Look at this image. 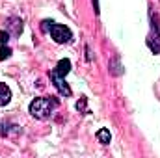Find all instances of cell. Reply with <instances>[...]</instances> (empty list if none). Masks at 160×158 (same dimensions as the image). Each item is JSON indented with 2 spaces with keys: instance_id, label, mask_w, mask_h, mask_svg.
<instances>
[{
  "instance_id": "9c48e42d",
  "label": "cell",
  "mask_w": 160,
  "mask_h": 158,
  "mask_svg": "<svg viewBox=\"0 0 160 158\" xmlns=\"http://www.w3.org/2000/svg\"><path fill=\"white\" fill-rule=\"evenodd\" d=\"M9 39V32L8 30H0V45H6Z\"/></svg>"
},
{
  "instance_id": "3957f363",
  "label": "cell",
  "mask_w": 160,
  "mask_h": 158,
  "mask_svg": "<svg viewBox=\"0 0 160 158\" xmlns=\"http://www.w3.org/2000/svg\"><path fill=\"white\" fill-rule=\"evenodd\" d=\"M50 80L54 82V86H56V89H58V93L60 95H63V97H71V87L67 86V82L63 77H60V75H56L54 71L50 73Z\"/></svg>"
},
{
  "instance_id": "7a4b0ae2",
  "label": "cell",
  "mask_w": 160,
  "mask_h": 158,
  "mask_svg": "<svg viewBox=\"0 0 160 158\" xmlns=\"http://www.w3.org/2000/svg\"><path fill=\"white\" fill-rule=\"evenodd\" d=\"M50 37L56 41V43L63 45V43H69V41L73 39V34H71V30H69L67 26H63V24H52V26H50Z\"/></svg>"
},
{
  "instance_id": "ba28073f",
  "label": "cell",
  "mask_w": 160,
  "mask_h": 158,
  "mask_svg": "<svg viewBox=\"0 0 160 158\" xmlns=\"http://www.w3.org/2000/svg\"><path fill=\"white\" fill-rule=\"evenodd\" d=\"M9 56H11V48H9V47H6V45H0V62L8 60Z\"/></svg>"
},
{
  "instance_id": "30bf717a",
  "label": "cell",
  "mask_w": 160,
  "mask_h": 158,
  "mask_svg": "<svg viewBox=\"0 0 160 158\" xmlns=\"http://www.w3.org/2000/svg\"><path fill=\"white\" fill-rule=\"evenodd\" d=\"M77 110L78 112H86V99H80L78 102H77Z\"/></svg>"
},
{
  "instance_id": "8fae6325",
  "label": "cell",
  "mask_w": 160,
  "mask_h": 158,
  "mask_svg": "<svg viewBox=\"0 0 160 158\" xmlns=\"http://www.w3.org/2000/svg\"><path fill=\"white\" fill-rule=\"evenodd\" d=\"M93 6H95V13H99V2L97 0H93Z\"/></svg>"
},
{
  "instance_id": "277c9868",
  "label": "cell",
  "mask_w": 160,
  "mask_h": 158,
  "mask_svg": "<svg viewBox=\"0 0 160 158\" xmlns=\"http://www.w3.org/2000/svg\"><path fill=\"white\" fill-rule=\"evenodd\" d=\"M8 32H9L11 36H19V34L22 32V21L17 19V17H11V19L8 21Z\"/></svg>"
},
{
  "instance_id": "6da1fadb",
  "label": "cell",
  "mask_w": 160,
  "mask_h": 158,
  "mask_svg": "<svg viewBox=\"0 0 160 158\" xmlns=\"http://www.w3.org/2000/svg\"><path fill=\"white\" fill-rule=\"evenodd\" d=\"M58 108V101L56 99H48V97H38L30 102V116L36 119H47L54 110Z\"/></svg>"
},
{
  "instance_id": "5b68a950",
  "label": "cell",
  "mask_w": 160,
  "mask_h": 158,
  "mask_svg": "<svg viewBox=\"0 0 160 158\" xmlns=\"http://www.w3.org/2000/svg\"><path fill=\"white\" fill-rule=\"evenodd\" d=\"M69 71H71V62H69L67 58L60 60V62H58V65H56V69H54V73H56V75H60V77H63V78L69 75Z\"/></svg>"
},
{
  "instance_id": "8992f818",
  "label": "cell",
  "mask_w": 160,
  "mask_h": 158,
  "mask_svg": "<svg viewBox=\"0 0 160 158\" xmlns=\"http://www.w3.org/2000/svg\"><path fill=\"white\" fill-rule=\"evenodd\" d=\"M9 101H11V89L0 82V106H6Z\"/></svg>"
},
{
  "instance_id": "52a82bcc",
  "label": "cell",
  "mask_w": 160,
  "mask_h": 158,
  "mask_svg": "<svg viewBox=\"0 0 160 158\" xmlns=\"http://www.w3.org/2000/svg\"><path fill=\"white\" fill-rule=\"evenodd\" d=\"M97 138H99V141H101L102 145H108V143L112 141V134H110L108 128H101V130L97 132Z\"/></svg>"
}]
</instances>
